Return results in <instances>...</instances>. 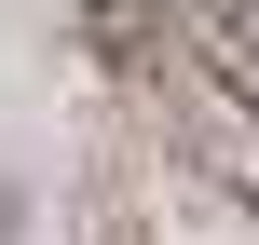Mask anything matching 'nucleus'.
<instances>
[{"label": "nucleus", "mask_w": 259, "mask_h": 245, "mask_svg": "<svg viewBox=\"0 0 259 245\" xmlns=\"http://www.w3.org/2000/svg\"><path fill=\"white\" fill-rule=\"evenodd\" d=\"M191 55L259 109V0H191Z\"/></svg>", "instance_id": "f257e3e1"}]
</instances>
